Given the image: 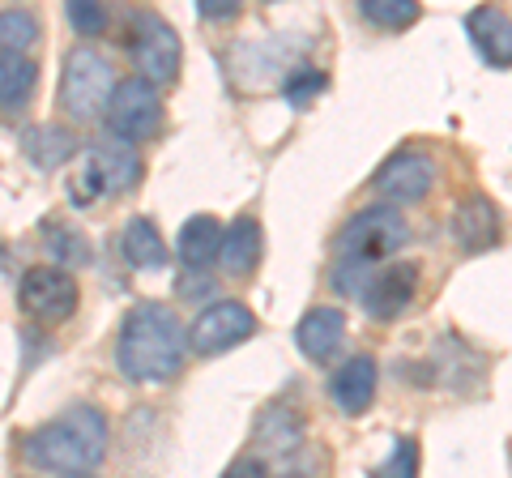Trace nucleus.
<instances>
[{
	"instance_id": "obj_1",
	"label": "nucleus",
	"mask_w": 512,
	"mask_h": 478,
	"mask_svg": "<svg viewBox=\"0 0 512 478\" xmlns=\"http://www.w3.org/2000/svg\"><path fill=\"white\" fill-rule=\"evenodd\" d=\"M184 325L167 304H137L116 338V368L137 385H167L184 368Z\"/></svg>"
},
{
	"instance_id": "obj_2",
	"label": "nucleus",
	"mask_w": 512,
	"mask_h": 478,
	"mask_svg": "<svg viewBox=\"0 0 512 478\" xmlns=\"http://www.w3.org/2000/svg\"><path fill=\"white\" fill-rule=\"evenodd\" d=\"M410 244V222L393 205H367L346 222L333 239V291L342 295H363L367 278L376 274L380 261Z\"/></svg>"
},
{
	"instance_id": "obj_3",
	"label": "nucleus",
	"mask_w": 512,
	"mask_h": 478,
	"mask_svg": "<svg viewBox=\"0 0 512 478\" xmlns=\"http://www.w3.org/2000/svg\"><path fill=\"white\" fill-rule=\"evenodd\" d=\"M22 457L43 474H90L107 457V419L99 406H69L22 440Z\"/></svg>"
},
{
	"instance_id": "obj_4",
	"label": "nucleus",
	"mask_w": 512,
	"mask_h": 478,
	"mask_svg": "<svg viewBox=\"0 0 512 478\" xmlns=\"http://www.w3.org/2000/svg\"><path fill=\"white\" fill-rule=\"evenodd\" d=\"M116 94V65L90 43H77L64 56L60 73V107L69 120H99Z\"/></svg>"
},
{
	"instance_id": "obj_5",
	"label": "nucleus",
	"mask_w": 512,
	"mask_h": 478,
	"mask_svg": "<svg viewBox=\"0 0 512 478\" xmlns=\"http://www.w3.org/2000/svg\"><path fill=\"white\" fill-rule=\"evenodd\" d=\"M128 56H133L141 82L150 86H171L180 77V35L158 13H133Z\"/></svg>"
},
{
	"instance_id": "obj_6",
	"label": "nucleus",
	"mask_w": 512,
	"mask_h": 478,
	"mask_svg": "<svg viewBox=\"0 0 512 478\" xmlns=\"http://www.w3.org/2000/svg\"><path fill=\"white\" fill-rule=\"evenodd\" d=\"M103 120H107V133L116 141H128V146L154 137L158 124H163V99H158V86L141 82V77L116 82V94H111Z\"/></svg>"
},
{
	"instance_id": "obj_7",
	"label": "nucleus",
	"mask_w": 512,
	"mask_h": 478,
	"mask_svg": "<svg viewBox=\"0 0 512 478\" xmlns=\"http://www.w3.org/2000/svg\"><path fill=\"white\" fill-rule=\"evenodd\" d=\"M252 333H256L252 308L239 304V299H218V304L197 312V321H192L184 333V346L192 355L210 359V355H222V350H231L239 342H248Z\"/></svg>"
},
{
	"instance_id": "obj_8",
	"label": "nucleus",
	"mask_w": 512,
	"mask_h": 478,
	"mask_svg": "<svg viewBox=\"0 0 512 478\" xmlns=\"http://www.w3.org/2000/svg\"><path fill=\"white\" fill-rule=\"evenodd\" d=\"M18 299H22L26 316L47 321V325H60V321H69V316L77 312V282L69 278V269L35 265V269H26L22 274Z\"/></svg>"
},
{
	"instance_id": "obj_9",
	"label": "nucleus",
	"mask_w": 512,
	"mask_h": 478,
	"mask_svg": "<svg viewBox=\"0 0 512 478\" xmlns=\"http://www.w3.org/2000/svg\"><path fill=\"white\" fill-rule=\"evenodd\" d=\"M419 261H393V265H380L372 278L363 286V312L372 321H397L419 295Z\"/></svg>"
},
{
	"instance_id": "obj_10",
	"label": "nucleus",
	"mask_w": 512,
	"mask_h": 478,
	"mask_svg": "<svg viewBox=\"0 0 512 478\" xmlns=\"http://www.w3.org/2000/svg\"><path fill=\"white\" fill-rule=\"evenodd\" d=\"M376 193L384 197V205H406V201H423L431 188H436V163L427 154H393L389 163L376 171Z\"/></svg>"
},
{
	"instance_id": "obj_11",
	"label": "nucleus",
	"mask_w": 512,
	"mask_h": 478,
	"mask_svg": "<svg viewBox=\"0 0 512 478\" xmlns=\"http://www.w3.org/2000/svg\"><path fill=\"white\" fill-rule=\"evenodd\" d=\"M86 163L90 171L99 175V184H103V197H120V193H133V188L141 184V154L137 146H128V141H116V137H107V141H94V146L86 150Z\"/></svg>"
},
{
	"instance_id": "obj_12",
	"label": "nucleus",
	"mask_w": 512,
	"mask_h": 478,
	"mask_svg": "<svg viewBox=\"0 0 512 478\" xmlns=\"http://www.w3.org/2000/svg\"><path fill=\"white\" fill-rule=\"evenodd\" d=\"M466 35L474 52L487 60L491 69H512V18L495 5H478L466 13Z\"/></svg>"
},
{
	"instance_id": "obj_13",
	"label": "nucleus",
	"mask_w": 512,
	"mask_h": 478,
	"mask_svg": "<svg viewBox=\"0 0 512 478\" xmlns=\"http://www.w3.org/2000/svg\"><path fill=\"white\" fill-rule=\"evenodd\" d=\"M453 239L461 252H487L500 244V210L495 201L474 193L453 210Z\"/></svg>"
},
{
	"instance_id": "obj_14",
	"label": "nucleus",
	"mask_w": 512,
	"mask_h": 478,
	"mask_svg": "<svg viewBox=\"0 0 512 478\" xmlns=\"http://www.w3.org/2000/svg\"><path fill=\"white\" fill-rule=\"evenodd\" d=\"M295 346L303 350V359L325 363L346 346V316L338 308H308L303 321L295 325Z\"/></svg>"
},
{
	"instance_id": "obj_15",
	"label": "nucleus",
	"mask_w": 512,
	"mask_h": 478,
	"mask_svg": "<svg viewBox=\"0 0 512 478\" xmlns=\"http://www.w3.org/2000/svg\"><path fill=\"white\" fill-rule=\"evenodd\" d=\"M376 359L372 355H350L338 372L329 376V397L342 414H363L376 402Z\"/></svg>"
},
{
	"instance_id": "obj_16",
	"label": "nucleus",
	"mask_w": 512,
	"mask_h": 478,
	"mask_svg": "<svg viewBox=\"0 0 512 478\" xmlns=\"http://www.w3.org/2000/svg\"><path fill=\"white\" fill-rule=\"evenodd\" d=\"M261 222H256L252 214L244 218H235L227 231H222V252H218V261L222 269H227L231 278H248L256 265H261Z\"/></svg>"
},
{
	"instance_id": "obj_17",
	"label": "nucleus",
	"mask_w": 512,
	"mask_h": 478,
	"mask_svg": "<svg viewBox=\"0 0 512 478\" xmlns=\"http://www.w3.org/2000/svg\"><path fill=\"white\" fill-rule=\"evenodd\" d=\"M175 252L188 269H210L222 252V222L210 214H197L180 227V239H175Z\"/></svg>"
},
{
	"instance_id": "obj_18",
	"label": "nucleus",
	"mask_w": 512,
	"mask_h": 478,
	"mask_svg": "<svg viewBox=\"0 0 512 478\" xmlns=\"http://www.w3.org/2000/svg\"><path fill=\"white\" fill-rule=\"evenodd\" d=\"M22 154L39 171H56L77 154V137L69 129H60V124H35V129L22 133Z\"/></svg>"
},
{
	"instance_id": "obj_19",
	"label": "nucleus",
	"mask_w": 512,
	"mask_h": 478,
	"mask_svg": "<svg viewBox=\"0 0 512 478\" xmlns=\"http://www.w3.org/2000/svg\"><path fill=\"white\" fill-rule=\"evenodd\" d=\"M120 257L133 269H163L167 265V244L150 218H128L120 231Z\"/></svg>"
},
{
	"instance_id": "obj_20",
	"label": "nucleus",
	"mask_w": 512,
	"mask_h": 478,
	"mask_svg": "<svg viewBox=\"0 0 512 478\" xmlns=\"http://www.w3.org/2000/svg\"><path fill=\"white\" fill-rule=\"evenodd\" d=\"M256 444L269 457L291 461L295 453H303V419L295 410H265L261 423H256Z\"/></svg>"
},
{
	"instance_id": "obj_21",
	"label": "nucleus",
	"mask_w": 512,
	"mask_h": 478,
	"mask_svg": "<svg viewBox=\"0 0 512 478\" xmlns=\"http://www.w3.org/2000/svg\"><path fill=\"white\" fill-rule=\"evenodd\" d=\"M39 65L30 56H0V111H22L35 99Z\"/></svg>"
},
{
	"instance_id": "obj_22",
	"label": "nucleus",
	"mask_w": 512,
	"mask_h": 478,
	"mask_svg": "<svg viewBox=\"0 0 512 478\" xmlns=\"http://www.w3.org/2000/svg\"><path fill=\"white\" fill-rule=\"evenodd\" d=\"M43 239H47V257H52L56 269H77V265H90V239L69 227L60 218H43Z\"/></svg>"
},
{
	"instance_id": "obj_23",
	"label": "nucleus",
	"mask_w": 512,
	"mask_h": 478,
	"mask_svg": "<svg viewBox=\"0 0 512 478\" xmlns=\"http://www.w3.org/2000/svg\"><path fill=\"white\" fill-rule=\"evenodd\" d=\"M39 39V18L30 9H0V56H26Z\"/></svg>"
},
{
	"instance_id": "obj_24",
	"label": "nucleus",
	"mask_w": 512,
	"mask_h": 478,
	"mask_svg": "<svg viewBox=\"0 0 512 478\" xmlns=\"http://www.w3.org/2000/svg\"><path fill=\"white\" fill-rule=\"evenodd\" d=\"M359 18L380 30H406L419 22V5L414 0H359Z\"/></svg>"
},
{
	"instance_id": "obj_25",
	"label": "nucleus",
	"mask_w": 512,
	"mask_h": 478,
	"mask_svg": "<svg viewBox=\"0 0 512 478\" xmlns=\"http://www.w3.org/2000/svg\"><path fill=\"white\" fill-rule=\"evenodd\" d=\"M372 478H419V440L402 436L384 457V466L372 470Z\"/></svg>"
},
{
	"instance_id": "obj_26",
	"label": "nucleus",
	"mask_w": 512,
	"mask_h": 478,
	"mask_svg": "<svg viewBox=\"0 0 512 478\" xmlns=\"http://www.w3.org/2000/svg\"><path fill=\"white\" fill-rule=\"evenodd\" d=\"M325 86H329V77L320 69H291V77L282 82V94H286L291 107H308Z\"/></svg>"
},
{
	"instance_id": "obj_27",
	"label": "nucleus",
	"mask_w": 512,
	"mask_h": 478,
	"mask_svg": "<svg viewBox=\"0 0 512 478\" xmlns=\"http://www.w3.org/2000/svg\"><path fill=\"white\" fill-rule=\"evenodd\" d=\"M69 22L82 39H99L107 30V9L103 5H86V0H73L69 5Z\"/></svg>"
},
{
	"instance_id": "obj_28",
	"label": "nucleus",
	"mask_w": 512,
	"mask_h": 478,
	"mask_svg": "<svg viewBox=\"0 0 512 478\" xmlns=\"http://www.w3.org/2000/svg\"><path fill=\"white\" fill-rule=\"evenodd\" d=\"M222 478H269V461L265 457H239L222 470Z\"/></svg>"
},
{
	"instance_id": "obj_29",
	"label": "nucleus",
	"mask_w": 512,
	"mask_h": 478,
	"mask_svg": "<svg viewBox=\"0 0 512 478\" xmlns=\"http://www.w3.org/2000/svg\"><path fill=\"white\" fill-rule=\"evenodd\" d=\"M197 13H201V18H222V22H231L235 13H239V5H231V0H227V5H218V0H201Z\"/></svg>"
},
{
	"instance_id": "obj_30",
	"label": "nucleus",
	"mask_w": 512,
	"mask_h": 478,
	"mask_svg": "<svg viewBox=\"0 0 512 478\" xmlns=\"http://www.w3.org/2000/svg\"><path fill=\"white\" fill-rule=\"evenodd\" d=\"M64 478H94V474H64Z\"/></svg>"
}]
</instances>
